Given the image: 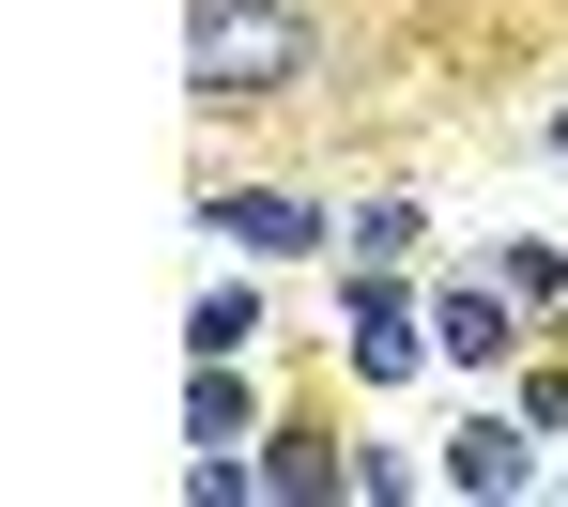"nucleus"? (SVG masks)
Returning a JSON list of instances; mask_svg holds the SVG:
<instances>
[{"instance_id":"nucleus-2","label":"nucleus","mask_w":568,"mask_h":507,"mask_svg":"<svg viewBox=\"0 0 568 507\" xmlns=\"http://www.w3.org/2000/svg\"><path fill=\"white\" fill-rule=\"evenodd\" d=\"M338 338H354V369H369V385H399V369L430 354V307H399L369 262H354V323H338Z\"/></svg>"},{"instance_id":"nucleus-4","label":"nucleus","mask_w":568,"mask_h":507,"mask_svg":"<svg viewBox=\"0 0 568 507\" xmlns=\"http://www.w3.org/2000/svg\"><path fill=\"white\" fill-rule=\"evenodd\" d=\"M507 338H523V323H507V293H491V277H476V293H446V307H430V354H462V369H491Z\"/></svg>"},{"instance_id":"nucleus-3","label":"nucleus","mask_w":568,"mask_h":507,"mask_svg":"<svg viewBox=\"0 0 568 507\" xmlns=\"http://www.w3.org/2000/svg\"><path fill=\"white\" fill-rule=\"evenodd\" d=\"M538 462H523V430L507 415H476V430H446V493H523Z\"/></svg>"},{"instance_id":"nucleus-1","label":"nucleus","mask_w":568,"mask_h":507,"mask_svg":"<svg viewBox=\"0 0 568 507\" xmlns=\"http://www.w3.org/2000/svg\"><path fill=\"white\" fill-rule=\"evenodd\" d=\"M185 78L200 93H292L307 78V16L292 0H200L185 16Z\"/></svg>"},{"instance_id":"nucleus-5","label":"nucleus","mask_w":568,"mask_h":507,"mask_svg":"<svg viewBox=\"0 0 568 507\" xmlns=\"http://www.w3.org/2000/svg\"><path fill=\"white\" fill-rule=\"evenodd\" d=\"M215 215H231V246H307V231H323V215H307V201H277V185H231Z\"/></svg>"},{"instance_id":"nucleus-6","label":"nucleus","mask_w":568,"mask_h":507,"mask_svg":"<svg viewBox=\"0 0 568 507\" xmlns=\"http://www.w3.org/2000/svg\"><path fill=\"white\" fill-rule=\"evenodd\" d=\"M231 415H246V400H231V354H200V400H185V430H200V446H231Z\"/></svg>"},{"instance_id":"nucleus-7","label":"nucleus","mask_w":568,"mask_h":507,"mask_svg":"<svg viewBox=\"0 0 568 507\" xmlns=\"http://www.w3.org/2000/svg\"><path fill=\"white\" fill-rule=\"evenodd\" d=\"M554 154H568V123H554Z\"/></svg>"}]
</instances>
